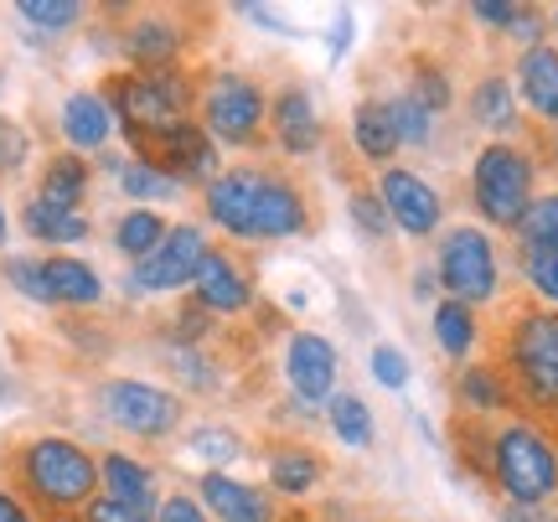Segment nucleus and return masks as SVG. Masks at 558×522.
Returning a JSON list of instances; mask_svg holds the SVG:
<instances>
[{"mask_svg":"<svg viewBox=\"0 0 558 522\" xmlns=\"http://www.w3.org/2000/svg\"><path fill=\"white\" fill-rule=\"evenodd\" d=\"M202 502L213 507L222 522H275L264 491L233 482V476H222V471H207V476H202Z\"/></svg>","mask_w":558,"mask_h":522,"instance_id":"2eb2a0df","label":"nucleus"},{"mask_svg":"<svg viewBox=\"0 0 558 522\" xmlns=\"http://www.w3.org/2000/svg\"><path fill=\"white\" fill-rule=\"evenodd\" d=\"M352 135H357L362 156H373V161H388V156L399 150V130H393V114H388V104H378V99L357 104V114H352Z\"/></svg>","mask_w":558,"mask_h":522,"instance_id":"412c9836","label":"nucleus"},{"mask_svg":"<svg viewBox=\"0 0 558 522\" xmlns=\"http://www.w3.org/2000/svg\"><path fill=\"white\" fill-rule=\"evenodd\" d=\"M414 99L435 114V109H445L450 104V83H445V73H435L429 62H418V73H414Z\"/></svg>","mask_w":558,"mask_h":522,"instance_id":"c9c22d12","label":"nucleus"},{"mask_svg":"<svg viewBox=\"0 0 558 522\" xmlns=\"http://www.w3.org/2000/svg\"><path fill=\"white\" fill-rule=\"evenodd\" d=\"M492 461H497V482L512 497V507H538L558 491V456L533 424L501 429Z\"/></svg>","mask_w":558,"mask_h":522,"instance_id":"f03ea898","label":"nucleus"},{"mask_svg":"<svg viewBox=\"0 0 558 522\" xmlns=\"http://www.w3.org/2000/svg\"><path fill=\"white\" fill-rule=\"evenodd\" d=\"M554 26H558V16H554Z\"/></svg>","mask_w":558,"mask_h":522,"instance_id":"09e8293b","label":"nucleus"},{"mask_svg":"<svg viewBox=\"0 0 558 522\" xmlns=\"http://www.w3.org/2000/svg\"><path fill=\"white\" fill-rule=\"evenodd\" d=\"M0 522H32V518H26V507H21L16 497H5V491H0Z\"/></svg>","mask_w":558,"mask_h":522,"instance_id":"c03bdc74","label":"nucleus"},{"mask_svg":"<svg viewBox=\"0 0 558 522\" xmlns=\"http://www.w3.org/2000/svg\"><path fill=\"white\" fill-rule=\"evenodd\" d=\"M0 243H5V213H0Z\"/></svg>","mask_w":558,"mask_h":522,"instance_id":"de8ad7c7","label":"nucleus"},{"mask_svg":"<svg viewBox=\"0 0 558 522\" xmlns=\"http://www.w3.org/2000/svg\"><path fill=\"white\" fill-rule=\"evenodd\" d=\"M192 284H197V301L207 305V311H243V305H248V280L239 275V264L213 254V248H207V259L197 264Z\"/></svg>","mask_w":558,"mask_h":522,"instance_id":"dca6fc26","label":"nucleus"},{"mask_svg":"<svg viewBox=\"0 0 558 522\" xmlns=\"http://www.w3.org/2000/svg\"><path fill=\"white\" fill-rule=\"evenodd\" d=\"M373 378L383 388H403L409 383V362H403L399 347H373Z\"/></svg>","mask_w":558,"mask_h":522,"instance_id":"e433bc0d","label":"nucleus"},{"mask_svg":"<svg viewBox=\"0 0 558 522\" xmlns=\"http://www.w3.org/2000/svg\"><path fill=\"white\" fill-rule=\"evenodd\" d=\"M88 522H150L145 512H135V507L114 502V497H99V502L88 507Z\"/></svg>","mask_w":558,"mask_h":522,"instance_id":"58836bf2","label":"nucleus"},{"mask_svg":"<svg viewBox=\"0 0 558 522\" xmlns=\"http://www.w3.org/2000/svg\"><path fill=\"white\" fill-rule=\"evenodd\" d=\"M202 114H207V130L228 145H243L264 120V94L239 73H218L207 83V99H202Z\"/></svg>","mask_w":558,"mask_h":522,"instance_id":"1a4fd4ad","label":"nucleus"},{"mask_svg":"<svg viewBox=\"0 0 558 522\" xmlns=\"http://www.w3.org/2000/svg\"><path fill=\"white\" fill-rule=\"evenodd\" d=\"M269 482H275L279 491L300 497V491H311V486L320 482V461L311 450H275V456H269Z\"/></svg>","mask_w":558,"mask_h":522,"instance_id":"a878e982","label":"nucleus"},{"mask_svg":"<svg viewBox=\"0 0 558 522\" xmlns=\"http://www.w3.org/2000/svg\"><path fill=\"white\" fill-rule=\"evenodd\" d=\"M207 213L233 239H290L305 228V202L290 181L264 171H222L207 186Z\"/></svg>","mask_w":558,"mask_h":522,"instance_id":"f257e3e1","label":"nucleus"},{"mask_svg":"<svg viewBox=\"0 0 558 522\" xmlns=\"http://www.w3.org/2000/svg\"><path fill=\"white\" fill-rule=\"evenodd\" d=\"M21 476L26 486L37 491L41 502L52 507H78L94 497V486H99V465L88 461V450H78L73 440H37L26 445V456H21Z\"/></svg>","mask_w":558,"mask_h":522,"instance_id":"20e7f679","label":"nucleus"},{"mask_svg":"<svg viewBox=\"0 0 558 522\" xmlns=\"http://www.w3.org/2000/svg\"><path fill=\"white\" fill-rule=\"evenodd\" d=\"M21 156H26V135L16 124H0V171H16Z\"/></svg>","mask_w":558,"mask_h":522,"instance_id":"a19ab883","label":"nucleus"},{"mask_svg":"<svg viewBox=\"0 0 558 522\" xmlns=\"http://www.w3.org/2000/svg\"><path fill=\"white\" fill-rule=\"evenodd\" d=\"M522 275L538 295L558 301V248H522Z\"/></svg>","mask_w":558,"mask_h":522,"instance_id":"473e14b6","label":"nucleus"},{"mask_svg":"<svg viewBox=\"0 0 558 522\" xmlns=\"http://www.w3.org/2000/svg\"><path fill=\"white\" fill-rule=\"evenodd\" d=\"M124 120V135L135 145L145 141H160L166 130L186 124V83L177 73H135V78H120L114 83V104Z\"/></svg>","mask_w":558,"mask_h":522,"instance_id":"7ed1b4c3","label":"nucleus"},{"mask_svg":"<svg viewBox=\"0 0 558 522\" xmlns=\"http://www.w3.org/2000/svg\"><path fill=\"white\" fill-rule=\"evenodd\" d=\"M109 124H114V109L99 94H73V99L62 104V135H68V145H78V150H99L109 141Z\"/></svg>","mask_w":558,"mask_h":522,"instance_id":"a211bd4d","label":"nucleus"},{"mask_svg":"<svg viewBox=\"0 0 558 522\" xmlns=\"http://www.w3.org/2000/svg\"><path fill=\"white\" fill-rule=\"evenodd\" d=\"M512 367L522 378V393L558 414V316L554 311H533L512 326Z\"/></svg>","mask_w":558,"mask_h":522,"instance_id":"423d86ee","label":"nucleus"},{"mask_svg":"<svg viewBox=\"0 0 558 522\" xmlns=\"http://www.w3.org/2000/svg\"><path fill=\"white\" fill-rule=\"evenodd\" d=\"M160 522H207V518H202V507L192 497H171V502L160 507Z\"/></svg>","mask_w":558,"mask_h":522,"instance_id":"37998d69","label":"nucleus"},{"mask_svg":"<svg viewBox=\"0 0 558 522\" xmlns=\"http://www.w3.org/2000/svg\"><path fill=\"white\" fill-rule=\"evenodd\" d=\"M177 47H181L177 26H171V21H160V16L135 21V32H130V58L145 62V73H160L166 62L177 58Z\"/></svg>","mask_w":558,"mask_h":522,"instance_id":"5701e85b","label":"nucleus"},{"mask_svg":"<svg viewBox=\"0 0 558 522\" xmlns=\"http://www.w3.org/2000/svg\"><path fill=\"white\" fill-rule=\"evenodd\" d=\"M284 367H290V383H295V393L305 403H320L326 393H331V383H337V352H331V342L316 337V331L290 337V357H284Z\"/></svg>","mask_w":558,"mask_h":522,"instance_id":"ddd939ff","label":"nucleus"},{"mask_svg":"<svg viewBox=\"0 0 558 522\" xmlns=\"http://www.w3.org/2000/svg\"><path fill=\"white\" fill-rule=\"evenodd\" d=\"M104 414L130 429V435H145V440H160L181 424V403L177 393H166L156 383H135V378H114L104 388Z\"/></svg>","mask_w":558,"mask_h":522,"instance_id":"6e6552de","label":"nucleus"},{"mask_svg":"<svg viewBox=\"0 0 558 522\" xmlns=\"http://www.w3.org/2000/svg\"><path fill=\"white\" fill-rule=\"evenodd\" d=\"M471 186H476V207L497 228H518L533 207V161L512 145H486L476 156Z\"/></svg>","mask_w":558,"mask_h":522,"instance_id":"39448f33","label":"nucleus"},{"mask_svg":"<svg viewBox=\"0 0 558 522\" xmlns=\"http://www.w3.org/2000/svg\"><path fill=\"white\" fill-rule=\"evenodd\" d=\"M501 522H543V518L533 512V507H507V512H501Z\"/></svg>","mask_w":558,"mask_h":522,"instance_id":"49530a36","label":"nucleus"},{"mask_svg":"<svg viewBox=\"0 0 558 522\" xmlns=\"http://www.w3.org/2000/svg\"><path fill=\"white\" fill-rule=\"evenodd\" d=\"M16 16L32 21V26H41V32H62V26L78 21V5H73V0H21Z\"/></svg>","mask_w":558,"mask_h":522,"instance_id":"2f4dec72","label":"nucleus"},{"mask_svg":"<svg viewBox=\"0 0 558 522\" xmlns=\"http://www.w3.org/2000/svg\"><path fill=\"white\" fill-rule=\"evenodd\" d=\"M471 16H476V21H492V26H507V32H512V26L522 21V5H497V0H476V5H471Z\"/></svg>","mask_w":558,"mask_h":522,"instance_id":"ea45409f","label":"nucleus"},{"mask_svg":"<svg viewBox=\"0 0 558 522\" xmlns=\"http://www.w3.org/2000/svg\"><path fill=\"white\" fill-rule=\"evenodd\" d=\"M460 393H465V403L471 409H497L507 393H501V378L497 373H486V367H471L465 378H460Z\"/></svg>","mask_w":558,"mask_h":522,"instance_id":"72a5a7b5","label":"nucleus"},{"mask_svg":"<svg viewBox=\"0 0 558 522\" xmlns=\"http://www.w3.org/2000/svg\"><path fill=\"white\" fill-rule=\"evenodd\" d=\"M99 482H109V497L124 507H135L150 518V507H156V482H150V471L130 456H104L99 465Z\"/></svg>","mask_w":558,"mask_h":522,"instance_id":"6ab92c4d","label":"nucleus"},{"mask_svg":"<svg viewBox=\"0 0 558 522\" xmlns=\"http://www.w3.org/2000/svg\"><path fill=\"white\" fill-rule=\"evenodd\" d=\"M518 88H522V104H527L538 120L558 124V52L554 47H527V52H522Z\"/></svg>","mask_w":558,"mask_h":522,"instance_id":"4468645a","label":"nucleus"},{"mask_svg":"<svg viewBox=\"0 0 558 522\" xmlns=\"http://www.w3.org/2000/svg\"><path fill=\"white\" fill-rule=\"evenodd\" d=\"M347 41H352V16H337V37H331V47H337V58L347 52Z\"/></svg>","mask_w":558,"mask_h":522,"instance_id":"a18cd8bd","label":"nucleus"},{"mask_svg":"<svg viewBox=\"0 0 558 522\" xmlns=\"http://www.w3.org/2000/svg\"><path fill=\"white\" fill-rule=\"evenodd\" d=\"M21 222H26V233L41 243H78L88 239V222L78 218V213H62V207H52V202H26V213H21Z\"/></svg>","mask_w":558,"mask_h":522,"instance_id":"4be33fe9","label":"nucleus"},{"mask_svg":"<svg viewBox=\"0 0 558 522\" xmlns=\"http://www.w3.org/2000/svg\"><path fill=\"white\" fill-rule=\"evenodd\" d=\"M41 280H47V301L62 305H94L99 301V275L83 259H47L41 264Z\"/></svg>","mask_w":558,"mask_h":522,"instance_id":"aec40b11","label":"nucleus"},{"mask_svg":"<svg viewBox=\"0 0 558 522\" xmlns=\"http://www.w3.org/2000/svg\"><path fill=\"white\" fill-rule=\"evenodd\" d=\"M5 280L16 284L21 295H32V301L52 305L47 301V280H41V264L37 259H5Z\"/></svg>","mask_w":558,"mask_h":522,"instance_id":"f704fd0d","label":"nucleus"},{"mask_svg":"<svg viewBox=\"0 0 558 522\" xmlns=\"http://www.w3.org/2000/svg\"><path fill=\"white\" fill-rule=\"evenodd\" d=\"M197 450H202V456H218V461H233V456H239V440H228L222 429H202Z\"/></svg>","mask_w":558,"mask_h":522,"instance_id":"79ce46f5","label":"nucleus"},{"mask_svg":"<svg viewBox=\"0 0 558 522\" xmlns=\"http://www.w3.org/2000/svg\"><path fill=\"white\" fill-rule=\"evenodd\" d=\"M471 114H476V124H486V130H512V120H518L512 83H507V78H486L476 94H471Z\"/></svg>","mask_w":558,"mask_h":522,"instance_id":"bb28decb","label":"nucleus"},{"mask_svg":"<svg viewBox=\"0 0 558 522\" xmlns=\"http://www.w3.org/2000/svg\"><path fill=\"white\" fill-rule=\"evenodd\" d=\"M202 259H207V239H202V228L181 222V228L166 233V243H160L150 259L135 264L130 284H135V290H177V284H186L192 275H197Z\"/></svg>","mask_w":558,"mask_h":522,"instance_id":"9d476101","label":"nucleus"},{"mask_svg":"<svg viewBox=\"0 0 558 522\" xmlns=\"http://www.w3.org/2000/svg\"><path fill=\"white\" fill-rule=\"evenodd\" d=\"M383 207H388V222H399L403 233H435L439 228V197L435 186H424L414 171H383Z\"/></svg>","mask_w":558,"mask_h":522,"instance_id":"9b49d317","label":"nucleus"},{"mask_svg":"<svg viewBox=\"0 0 558 522\" xmlns=\"http://www.w3.org/2000/svg\"><path fill=\"white\" fill-rule=\"evenodd\" d=\"M120 181H124V192L140 197V202H166V197H177L181 192V181H171L160 166H150V161H130L120 171Z\"/></svg>","mask_w":558,"mask_h":522,"instance_id":"c756f323","label":"nucleus"},{"mask_svg":"<svg viewBox=\"0 0 558 522\" xmlns=\"http://www.w3.org/2000/svg\"><path fill=\"white\" fill-rule=\"evenodd\" d=\"M554 522H558V518H554Z\"/></svg>","mask_w":558,"mask_h":522,"instance_id":"8fccbe9b","label":"nucleus"},{"mask_svg":"<svg viewBox=\"0 0 558 522\" xmlns=\"http://www.w3.org/2000/svg\"><path fill=\"white\" fill-rule=\"evenodd\" d=\"M88 192V166L78 156H58V161H47V177H41V202H52L62 213H73Z\"/></svg>","mask_w":558,"mask_h":522,"instance_id":"b1692460","label":"nucleus"},{"mask_svg":"<svg viewBox=\"0 0 558 522\" xmlns=\"http://www.w3.org/2000/svg\"><path fill=\"white\" fill-rule=\"evenodd\" d=\"M331 429H337L347 445H357V450H367L373 435H378V429H373V409H367L357 393H337V399H331Z\"/></svg>","mask_w":558,"mask_h":522,"instance_id":"c85d7f7f","label":"nucleus"},{"mask_svg":"<svg viewBox=\"0 0 558 522\" xmlns=\"http://www.w3.org/2000/svg\"><path fill=\"white\" fill-rule=\"evenodd\" d=\"M275 135H279V145H284V150H295V156L316 150L320 120H316V104H311L305 88H290V94H279L275 99Z\"/></svg>","mask_w":558,"mask_h":522,"instance_id":"f3484780","label":"nucleus"},{"mask_svg":"<svg viewBox=\"0 0 558 522\" xmlns=\"http://www.w3.org/2000/svg\"><path fill=\"white\" fill-rule=\"evenodd\" d=\"M166 222L150 213V207H140V213H130V218H120V233H114V243H120V254H130V259H150L160 243H166Z\"/></svg>","mask_w":558,"mask_h":522,"instance_id":"393cba45","label":"nucleus"},{"mask_svg":"<svg viewBox=\"0 0 558 522\" xmlns=\"http://www.w3.org/2000/svg\"><path fill=\"white\" fill-rule=\"evenodd\" d=\"M435 337L450 357H465V352L476 347V316H471L460 301H439L435 305Z\"/></svg>","mask_w":558,"mask_h":522,"instance_id":"cd10ccee","label":"nucleus"},{"mask_svg":"<svg viewBox=\"0 0 558 522\" xmlns=\"http://www.w3.org/2000/svg\"><path fill=\"white\" fill-rule=\"evenodd\" d=\"M352 222H362L367 239H383V233H388V207H383L378 197L357 192V197H352Z\"/></svg>","mask_w":558,"mask_h":522,"instance_id":"4c0bfd02","label":"nucleus"},{"mask_svg":"<svg viewBox=\"0 0 558 522\" xmlns=\"http://www.w3.org/2000/svg\"><path fill=\"white\" fill-rule=\"evenodd\" d=\"M388 114H393L399 145H424V141H429V109H424L414 94H399V99L388 104Z\"/></svg>","mask_w":558,"mask_h":522,"instance_id":"7c9ffc66","label":"nucleus"},{"mask_svg":"<svg viewBox=\"0 0 558 522\" xmlns=\"http://www.w3.org/2000/svg\"><path fill=\"white\" fill-rule=\"evenodd\" d=\"M439 280L450 290V301H492L497 295V248L481 228H456L439 243Z\"/></svg>","mask_w":558,"mask_h":522,"instance_id":"0eeeda50","label":"nucleus"},{"mask_svg":"<svg viewBox=\"0 0 558 522\" xmlns=\"http://www.w3.org/2000/svg\"><path fill=\"white\" fill-rule=\"evenodd\" d=\"M156 145V156H150V166H160L171 181H186V177H213L218 171V150H213V141L202 135L197 124H177V130H166Z\"/></svg>","mask_w":558,"mask_h":522,"instance_id":"f8f14e48","label":"nucleus"}]
</instances>
